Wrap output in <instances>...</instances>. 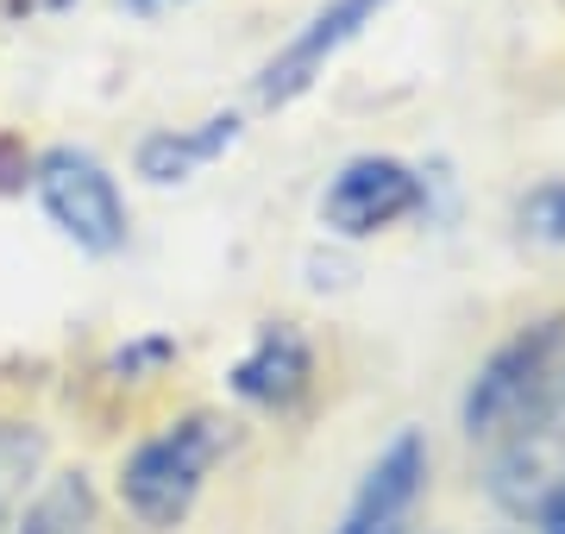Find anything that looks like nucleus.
<instances>
[{"mask_svg":"<svg viewBox=\"0 0 565 534\" xmlns=\"http://www.w3.org/2000/svg\"><path fill=\"white\" fill-rule=\"evenodd\" d=\"M522 233L541 246H565V183H541L522 195Z\"/></svg>","mask_w":565,"mask_h":534,"instance_id":"nucleus-12","label":"nucleus"},{"mask_svg":"<svg viewBox=\"0 0 565 534\" xmlns=\"http://www.w3.org/2000/svg\"><path fill=\"white\" fill-rule=\"evenodd\" d=\"M88 515H95V491H88V478L76 472V478H57L51 491L32 496V510L20 515L13 534H82Z\"/></svg>","mask_w":565,"mask_h":534,"instance_id":"nucleus-11","label":"nucleus"},{"mask_svg":"<svg viewBox=\"0 0 565 534\" xmlns=\"http://www.w3.org/2000/svg\"><path fill=\"white\" fill-rule=\"evenodd\" d=\"M422 478H427L422 434H396L390 452L364 472V484H359V496H352L345 522H359V528H390V522H403L408 503L422 496Z\"/></svg>","mask_w":565,"mask_h":534,"instance_id":"nucleus-8","label":"nucleus"},{"mask_svg":"<svg viewBox=\"0 0 565 534\" xmlns=\"http://www.w3.org/2000/svg\"><path fill=\"white\" fill-rule=\"evenodd\" d=\"M226 384H233V396L239 403H252V409H296L308 396V384H315V352H308V340L289 321H277V328H264L252 346H245V359L233 371H226Z\"/></svg>","mask_w":565,"mask_h":534,"instance_id":"nucleus-7","label":"nucleus"},{"mask_svg":"<svg viewBox=\"0 0 565 534\" xmlns=\"http://www.w3.org/2000/svg\"><path fill=\"white\" fill-rule=\"evenodd\" d=\"M163 359H177V346H170V340H139V346H126L120 359H114V371H126V377H139L145 365H163Z\"/></svg>","mask_w":565,"mask_h":534,"instance_id":"nucleus-13","label":"nucleus"},{"mask_svg":"<svg viewBox=\"0 0 565 534\" xmlns=\"http://www.w3.org/2000/svg\"><path fill=\"white\" fill-rule=\"evenodd\" d=\"M490 496L522 522H541L546 503L565 491V384H546L503 434L490 459Z\"/></svg>","mask_w":565,"mask_h":534,"instance_id":"nucleus-2","label":"nucleus"},{"mask_svg":"<svg viewBox=\"0 0 565 534\" xmlns=\"http://www.w3.org/2000/svg\"><path fill=\"white\" fill-rule=\"evenodd\" d=\"M239 139V114H214L202 126H177V132H151L139 145V177L151 183H189L202 164H214L226 145Z\"/></svg>","mask_w":565,"mask_h":534,"instance_id":"nucleus-9","label":"nucleus"},{"mask_svg":"<svg viewBox=\"0 0 565 534\" xmlns=\"http://www.w3.org/2000/svg\"><path fill=\"white\" fill-rule=\"evenodd\" d=\"M32 195L70 246L95 252V258H114L126 246V195L102 158H88L76 145H51L32 164Z\"/></svg>","mask_w":565,"mask_h":534,"instance_id":"nucleus-3","label":"nucleus"},{"mask_svg":"<svg viewBox=\"0 0 565 534\" xmlns=\"http://www.w3.org/2000/svg\"><path fill=\"white\" fill-rule=\"evenodd\" d=\"M534 528H541V534H565V491L553 496V503H546V515L534 522Z\"/></svg>","mask_w":565,"mask_h":534,"instance_id":"nucleus-14","label":"nucleus"},{"mask_svg":"<svg viewBox=\"0 0 565 534\" xmlns=\"http://www.w3.org/2000/svg\"><path fill=\"white\" fill-rule=\"evenodd\" d=\"M132 7H163V0H132Z\"/></svg>","mask_w":565,"mask_h":534,"instance_id":"nucleus-15","label":"nucleus"},{"mask_svg":"<svg viewBox=\"0 0 565 534\" xmlns=\"http://www.w3.org/2000/svg\"><path fill=\"white\" fill-rule=\"evenodd\" d=\"M226 447H233V434H226L221 415L207 409L182 415V421H170V428H158L151 440L132 447V459L120 466V503L145 528H177L202 503V484L221 466Z\"/></svg>","mask_w":565,"mask_h":534,"instance_id":"nucleus-1","label":"nucleus"},{"mask_svg":"<svg viewBox=\"0 0 565 534\" xmlns=\"http://www.w3.org/2000/svg\"><path fill=\"white\" fill-rule=\"evenodd\" d=\"M44 459H51V434L39 421H0V522H13L25 491L44 478Z\"/></svg>","mask_w":565,"mask_h":534,"instance_id":"nucleus-10","label":"nucleus"},{"mask_svg":"<svg viewBox=\"0 0 565 534\" xmlns=\"http://www.w3.org/2000/svg\"><path fill=\"white\" fill-rule=\"evenodd\" d=\"M377 13H384V0H333V7H321V13H315L296 39L282 44L277 57L264 63L258 102L264 107H282V102H296V95H308V88H315V76H321L327 63L340 57L345 44L359 39Z\"/></svg>","mask_w":565,"mask_h":534,"instance_id":"nucleus-6","label":"nucleus"},{"mask_svg":"<svg viewBox=\"0 0 565 534\" xmlns=\"http://www.w3.org/2000/svg\"><path fill=\"white\" fill-rule=\"evenodd\" d=\"M422 202H427V189L403 158L364 151V158L340 164V177L327 183L321 221H327V233H340V239H371V233L396 226L403 214H415Z\"/></svg>","mask_w":565,"mask_h":534,"instance_id":"nucleus-5","label":"nucleus"},{"mask_svg":"<svg viewBox=\"0 0 565 534\" xmlns=\"http://www.w3.org/2000/svg\"><path fill=\"white\" fill-rule=\"evenodd\" d=\"M559 352H565V321L559 314H546V321L522 328L515 340H503V346L478 365V377H471V391H465V403H459L465 434H471V440L503 434L509 421L553 384V359H559Z\"/></svg>","mask_w":565,"mask_h":534,"instance_id":"nucleus-4","label":"nucleus"}]
</instances>
